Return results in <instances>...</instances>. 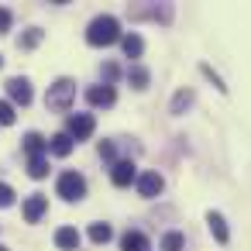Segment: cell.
Returning <instances> with one entry per match:
<instances>
[{
  "label": "cell",
  "mask_w": 251,
  "mask_h": 251,
  "mask_svg": "<svg viewBox=\"0 0 251 251\" xmlns=\"http://www.w3.org/2000/svg\"><path fill=\"white\" fill-rule=\"evenodd\" d=\"M121 38H124V35H121V25H117V18H110V14L93 18L90 28H86V42H90L93 49H107V45H114V42H121Z\"/></svg>",
  "instance_id": "1"
},
{
  "label": "cell",
  "mask_w": 251,
  "mask_h": 251,
  "mask_svg": "<svg viewBox=\"0 0 251 251\" xmlns=\"http://www.w3.org/2000/svg\"><path fill=\"white\" fill-rule=\"evenodd\" d=\"M73 100H76V83H73V79H59V83L49 86V93H45V107H49V110H69Z\"/></svg>",
  "instance_id": "2"
},
{
  "label": "cell",
  "mask_w": 251,
  "mask_h": 251,
  "mask_svg": "<svg viewBox=\"0 0 251 251\" xmlns=\"http://www.w3.org/2000/svg\"><path fill=\"white\" fill-rule=\"evenodd\" d=\"M55 189H59V196H62V200H69V203H79V200L86 196V179H83L76 169H69V172H62V176H59Z\"/></svg>",
  "instance_id": "3"
},
{
  "label": "cell",
  "mask_w": 251,
  "mask_h": 251,
  "mask_svg": "<svg viewBox=\"0 0 251 251\" xmlns=\"http://www.w3.org/2000/svg\"><path fill=\"white\" fill-rule=\"evenodd\" d=\"M93 131H97V121H93V114H73V117L66 121V134H69L73 141H86Z\"/></svg>",
  "instance_id": "4"
},
{
  "label": "cell",
  "mask_w": 251,
  "mask_h": 251,
  "mask_svg": "<svg viewBox=\"0 0 251 251\" xmlns=\"http://www.w3.org/2000/svg\"><path fill=\"white\" fill-rule=\"evenodd\" d=\"M162 189H165V179H162L158 172H141V176H138V193H141L145 200H155Z\"/></svg>",
  "instance_id": "5"
},
{
  "label": "cell",
  "mask_w": 251,
  "mask_h": 251,
  "mask_svg": "<svg viewBox=\"0 0 251 251\" xmlns=\"http://www.w3.org/2000/svg\"><path fill=\"white\" fill-rule=\"evenodd\" d=\"M7 93H11V100L14 103H21V107H28L31 103V83L25 79V76H14V79H7Z\"/></svg>",
  "instance_id": "6"
},
{
  "label": "cell",
  "mask_w": 251,
  "mask_h": 251,
  "mask_svg": "<svg viewBox=\"0 0 251 251\" xmlns=\"http://www.w3.org/2000/svg\"><path fill=\"white\" fill-rule=\"evenodd\" d=\"M110 182L114 186H131V182H138V169H134V162H114V169H110Z\"/></svg>",
  "instance_id": "7"
},
{
  "label": "cell",
  "mask_w": 251,
  "mask_h": 251,
  "mask_svg": "<svg viewBox=\"0 0 251 251\" xmlns=\"http://www.w3.org/2000/svg\"><path fill=\"white\" fill-rule=\"evenodd\" d=\"M114 100H117V93H114V86H90L86 90V103L90 107H114Z\"/></svg>",
  "instance_id": "8"
},
{
  "label": "cell",
  "mask_w": 251,
  "mask_h": 251,
  "mask_svg": "<svg viewBox=\"0 0 251 251\" xmlns=\"http://www.w3.org/2000/svg\"><path fill=\"white\" fill-rule=\"evenodd\" d=\"M49 210V200L42 196V193H31L28 200H25V220L28 224H35V220H42V213Z\"/></svg>",
  "instance_id": "9"
},
{
  "label": "cell",
  "mask_w": 251,
  "mask_h": 251,
  "mask_svg": "<svg viewBox=\"0 0 251 251\" xmlns=\"http://www.w3.org/2000/svg\"><path fill=\"white\" fill-rule=\"evenodd\" d=\"M206 224H210V234H213V237H217L220 244H227V241H230V230H227V220H224V217H220L217 210H210V213H206Z\"/></svg>",
  "instance_id": "10"
},
{
  "label": "cell",
  "mask_w": 251,
  "mask_h": 251,
  "mask_svg": "<svg viewBox=\"0 0 251 251\" xmlns=\"http://www.w3.org/2000/svg\"><path fill=\"white\" fill-rule=\"evenodd\" d=\"M79 241H83V237H79L76 227H59V230H55V244H59L62 251H76Z\"/></svg>",
  "instance_id": "11"
},
{
  "label": "cell",
  "mask_w": 251,
  "mask_h": 251,
  "mask_svg": "<svg viewBox=\"0 0 251 251\" xmlns=\"http://www.w3.org/2000/svg\"><path fill=\"white\" fill-rule=\"evenodd\" d=\"M45 148H49V141H45L38 131H28V134H25V151H28L31 158H42V155H45Z\"/></svg>",
  "instance_id": "12"
},
{
  "label": "cell",
  "mask_w": 251,
  "mask_h": 251,
  "mask_svg": "<svg viewBox=\"0 0 251 251\" xmlns=\"http://www.w3.org/2000/svg\"><path fill=\"white\" fill-rule=\"evenodd\" d=\"M121 251H148V237L141 230H127L121 237Z\"/></svg>",
  "instance_id": "13"
},
{
  "label": "cell",
  "mask_w": 251,
  "mask_h": 251,
  "mask_svg": "<svg viewBox=\"0 0 251 251\" xmlns=\"http://www.w3.org/2000/svg\"><path fill=\"white\" fill-rule=\"evenodd\" d=\"M49 151H52V155H59V158H66V155L73 151V138H69L66 131H59V134L49 141Z\"/></svg>",
  "instance_id": "14"
},
{
  "label": "cell",
  "mask_w": 251,
  "mask_h": 251,
  "mask_svg": "<svg viewBox=\"0 0 251 251\" xmlns=\"http://www.w3.org/2000/svg\"><path fill=\"white\" fill-rule=\"evenodd\" d=\"M121 49H124V55H127V59H141L145 42H141L138 35H124V38H121Z\"/></svg>",
  "instance_id": "15"
},
{
  "label": "cell",
  "mask_w": 251,
  "mask_h": 251,
  "mask_svg": "<svg viewBox=\"0 0 251 251\" xmlns=\"http://www.w3.org/2000/svg\"><path fill=\"white\" fill-rule=\"evenodd\" d=\"M148 79H151V76H148V69H145V66H131V69H127V83H131L134 90H145V86H148Z\"/></svg>",
  "instance_id": "16"
},
{
  "label": "cell",
  "mask_w": 251,
  "mask_h": 251,
  "mask_svg": "<svg viewBox=\"0 0 251 251\" xmlns=\"http://www.w3.org/2000/svg\"><path fill=\"white\" fill-rule=\"evenodd\" d=\"M110 237H114L110 224H90V241H93V244H107Z\"/></svg>",
  "instance_id": "17"
},
{
  "label": "cell",
  "mask_w": 251,
  "mask_h": 251,
  "mask_svg": "<svg viewBox=\"0 0 251 251\" xmlns=\"http://www.w3.org/2000/svg\"><path fill=\"white\" fill-rule=\"evenodd\" d=\"M189 103H193V90H179V93L172 97V107H169V110H172V114H182Z\"/></svg>",
  "instance_id": "18"
},
{
  "label": "cell",
  "mask_w": 251,
  "mask_h": 251,
  "mask_svg": "<svg viewBox=\"0 0 251 251\" xmlns=\"http://www.w3.org/2000/svg\"><path fill=\"white\" fill-rule=\"evenodd\" d=\"M28 176H31V179H45V176H49V158H45V155H42V158H31V162H28Z\"/></svg>",
  "instance_id": "19"
},
{
  "label": "cell",
  "mask_w": 251,
  "mask_h": 251,
  "mask_svg": "<svg viewBox=\"0 0 251 251\" xmlns=\"http://www.w3.org/2000/svg\"><path fill=\"white\" fill-rule=\"evenodd\" d=\"M182 248H186V241H182L179 230H169V234L162 237V251H182Z\"/></svg>",
  "instance_id": "20"
},
{
  "label": "cell",
  "mask_w": 251,
  "mask_h": 251,
  "mask_svg": "<svg viewBox=\"0 0 251 251\" xmlns=\"http://www.w3.org/2000/svg\"><path fill=\"white\" fill-rule=\"evenodd\" d=\"M138 18H155V21H169L172 18V11L169 7H141V11H134Z\"/></svg>",
  "instance_id": "21"
},
{
  "label": "cell",
  "mask_w": 251,
  "mask_h": 251,
  "mask_svg": "<svg viewBox=\"0 0 251 251\" xmlns=\"http://www.w3.org/2000/svg\"><path fill=\"white\" fill-rule=\"evenodd\" d=\"M38 42H42V31H38V28H31V31H25V35H21V42H18V45H21V49H35Z\"/></svg>",
  "instance_id": "22"
},
{
  "label": "cell",
  "mask_w": 251,
  "mask_h": 251,
  "mask_svg": "<svg viewBox=\"0 0 251 251\" xmlns=\"http://www.w3.org/2000/svg\"><path fill=\"white\" fill-rule=\"evenodd\" d=\"M100 76H103V86H110V83L121 76V69H117L114 62H103V66H100Z\"/></svg>",
  "instance_id": "23"
},
{
  "label": "cell",
  "mask_w": 251,
  "mask_h": 251,
  "mask_svg": "<svg viewBox=\"0 0 251 251\" xmlns=\"http://www.w3.org/2000/svg\"><path fill=\"white\" fill-rule=\"evenodd\" d=\"M14 103H7V100H0V124H14Z\"/></svg>",
  "instance_id": "24"
},
{
  "label": "cell",
  "mask_w": 251,
  "mask_h": 251,
  "mask_svg": "<svg viewBox=\"0 0 251 251\" xmlns=\"http://www.w3.org/2000/svg\"><path fill=\"white\" fill-rule=\"evenodd\" d=\"M200 73H203V76H206V79H210V83H213V86H217V90H220V93H227V86H224V83H220V76H217V73H213V69H210V66H206V62H203V66H200Z\"/></svg>",
  "instance_id": "25"
},
{
  "label": "cell",
  "mask_w": 251,
  "mask_h": 251,
  "mask_svg": "<svg viewBox=\"0 0 251 251\" xmlns=\"http://www.w3.org/2000/svg\"><path fill=\"white\" fill-rule=\"evenodd\" d=\"M11 25H14V14H11L7 7H0V35H7V31H11Z\"/></svg>",
  "instance_id": "26"
},
{
  "label": "cell",
  "mask_w": 251,
  "mask_h": 251,
  "mask_svg": "<svg viewBox=\"0 0 251 251\" xmlns=\"http://www.w3.org/2000/svg\"><path fill=\"white\" fill-rule=\"evenodd\" d=\"M14 203V189L7 182H0V206H11Z\"/></svg>",
  "instance_id": "27"
},
{
  "label": "cell",
  "mask_w": 251,
  "mask_h": 251,
  "mask_svg": "<svg viewBox=\"0 0 251 251\" xmlns=\"http://www.w3.org/2000/svg\"><path fill=\"white\" fill-rule=\"evenodd\" d=\"M100 155H103V158H114V145H110V141H107V145H100Z\"/></svg>",
  "instance_id": "28"
},
{
  "label": "cell",
  "mask_w": 251,
  "mask_h": 251,
  "mask_svg": "<svg viewBox=\"0 0 251 251\" xmlns=\"http://www.w3.org/2000/svg\"><path fill=\"white\" fill-rule=\"evenodd\" d=\"M0 66H4V55H0Z\"/></svg>",
  "instance_id": "29"
},
{
  "label": "cell",
  "mask_w": 251,
  "mask_h": 251,
  "mask_svg": "<svg viewBox=\"0 0 251 251\" xmlns=\"http://www.w3.org/2000/svg\"><path fill=\"white\" fill-rule=\"evenodd\" d=\"M0 251H7V248H4V244H0Z\"/></svg>",
  "instance_id": "30"
}]
</instances>
